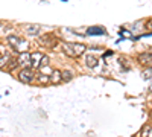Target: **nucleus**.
I'll return each mask as SVG.
<instances>
[{
    "instance_id": "nucleus-1",
    "label": "nucleus",
    "mask_w": 152,
    "mask_h": 137,
    "mask_svg": "<svg viewBox=\"0 0 152 137\" xmlns=\"http://www.w3.org/2000/svg\"><path fill=\"white\" fill-rule=\"evenodd\" d=\"M34 72L31 70V69H21L20 72H18V75H17V78H18V81H21V82H26V84H29V82H32L34 81Z\"/></svg>"
},
{
    "instance_id": "nucleus-2",
    "label": "nucleus",
    "mask_w": 152,
    "mask_h": 137,
    "mask_svg": "<svg viewBox=\"0 0 152 137\" xmlns=\"http://www.w3.org/2000/svg\"><path fill=\"white\" fill-rule=\"evenodd\" d=\"M17 61H18V66L21 69H29L31 67V53L29 52H21L17 56Z\"/></svg>"
},
{
    "instance_id": "nucleus-3",
    "label": "nucleus",
    "mask_w": 152,
    "mask_h": 137,
    "mask_svg": "<svg viewBox=\"0 0 152 137\" xmlns=\"http://www.w3.org/2000/svg\"><path fill=\"white\" fill-rule=\"evenodd\" d=\"M137 61L143 67H152V52H145L137 56Z\"/></svg>"
},
{
    "instance_id": "nucleus-4",
    "label": "nucleus",
    "mask_w": 152,
    "mask_h": 137,
    "mask_svg": "<svg viewBox=\"0 0 152 137\" xmlns=\"http://www.w3.org/2000/svg\"><path fill=\"white\" fill-rule=\"evenodd\" d=\"M43 56H44V55H43L41 52H32V53H31V67L40 69V67H41Z\"/></svg>"
},
{
    "instance_id": "nucleus-5",
    "label": "nucleus",
    "mask_w": 152,
    "mask_h": 137,
    "mask_svg": "<svg viewBox=\"0 0 152 137\" xmlns=\"http://www.w3.org/2000/svg\"><path fill=\"white\" fill-rule=\"evenodd\" d=\"M107 31L105 28L102 26H90V28H87V35H91V37H102L105 35Z\"/></svg>"
},
{
    "instance_id": "nucleus-6",
    "label": "nucleus",
    "mask_w": 152,
    "mask_h": 137,
    "mask_svg": "<svg viewBox=\"0 0 152 137\" xmlns=\"http://www.w3.org/2000/svg\"><path fill=\"white\" fill-rule=\"evenodd\" d=\"M97 64H99V58L96 55H93V53L85 55V66L88 69H94V67H97Z\"/></svg>"
},
{
    "instance_id": "nucleus-7",
    "label": "nucleus",
    "mask_w": 152,
    "mask_h": 137,
    "mask_svg": "<svg viewBox=\"0 0 152 137\" xmlns=\"http://www.w3.org/2000/svg\"><path fill=\"white\" fill-rule=\"evenodd\" d=\"M72 47H73V52H75L76 58L84 55L87 51V44H84V43H72Z\"/></svg>"
},
{
    "instance_id": "nucleus-8",
    "label": "nucleus",
    "mask_w": 152,
    "mask_h": 137,
    "mask_svg": "<svg viewBox=\"0 0 152 137\" xmlns=\"http://www.w3.org/2000/svg\"><path fill=\"white\" fill-rule=\"evenodd\" d=\"M61 51L69 58H76L75 52H73V47H72V43H61Z\"/></svg>"
},
{
    "instance_id": "nucleus-9",
    "label": "nucleus",
    "mask_w": 152,
    "mask_h": 137,
    "mask_svg": "<svg viewBox=\"0 0 152 137\" xmlns=\"http://www.w3.org/2000/svg\"><path fill=\"white\" fill-rule=\"evenodd\" d=\"M24 31H26V34H29L32 37H37L40 34V26L38 24H24Z\"/></svg>"
},
{
    "instance_id": "nucleus-10",
    "label": "nucleus",
    "mask_w": 152,
    "mask_h": 137,
    "mask_svg": "<svg viewBox=\"0 0 152 137\" xmlns=\"http://www.w3.org/2000/svg\"><path fill=\"white\" fill-rule=\"evenodd\" d=\"M49 81L52 82V84H59V82L62 81V78H61V70L53 69V72L50 73V76H49Z\"/></svg>"
},
{
    "instance_id": "nucleus-11",
    "label": "nucleus",
    "mask_w": 152,
    "mask_h": 137,
    "mask_svg": "<svg viewBox=\"0 0 152 137\" xmlns=\"http://www.w3.org/2000/svg\"><path fill=\"white\" fill-rule=\"evenodd\" d=\"M28 41L26 40H23V38H20V41H18V44L14 47V51L15 52H18V53H21V52H28Z\"/></svg>"
},
{
    "instance_id": "nucleus-12",
    "label": "nucleus",
    "mask_w": 152,
    "mask_h": 137,
    "mask_svg": "<svg viewBox=\"0 0 152 137\" xmlns=\"http://www.w3.org/2000/svg\"><path fill=\"white\" fill-rule=\"evenodd\" d=\"M61 78L64 82H69L73 79V72L70 69H64V70H61Z\"/></svg>"
},
{
    "instance_id": "nucleus-13",
    "label": "nucleus",
    "mask_w": 152,
    "mask_h": 137,
    "mask_svg": "<svg viewBox=\"0 0 152 137\" xmlns=\"http://www.w3.org/2000/svg\"><path fill=\"white\" fill-rule=\"evenodd\" d=\"M8 43H9V46L12 47V51H14V47L18 44V41H20V37L18 35H8Z\"/></svg>"
},
{
    "instance_id": "nucleus-14",
    "label": "nucleus",
    "mask_w": 152,
    "mask_h": 137,
    "mask_svg": "<svg viewBox=\"0 0 152 137\" xmlns=\"http://www.w3.org/2000/svg\"><path fill=\"white\" fill-rule=\"evenodd\" d=\"M140 136L142 137H152V127L151 125H145L140 131Z\"/></svg>"
},
{
    "instance_id": "nucleus-15",
    "label": "nucleus",
    "mask_w": 152,
    "mask_h": 137,
    "mask_svg": "<svg viewBox=\"0 0 152 137\" xmlns=\"http://www.w3.org/2000/svg\"><path fill=\"white\" fill-rule=\"evenodd\" d=\"M17 66H18V61H17V56H15L12 61H9V64H8L6 67H8V70H14Z\"/></svg>"
},
{
    "instance_id": "nucleus-16",
    "label": "nucleus",
    "mask_w": 152,
    "mask_h": 137,
    "mask_svg": "<svg viewBox=\"0 0 152 137\" xmlns=\"http://www.w3.org/2000/svg\"><path fill=\"white\" fill-rule=\"evenodd\" d=\"M142 78H143V79H146V81H148V79H151V78H152V69H146V70L142 73Z\"/></svg>"
},
{
    "instance_id": "nucleus-17",
    "label": "nucleus",
    "mask_w": 152,
    "mask_h": 137,
    "mask_svg": "<svg viewBox=\"0 0 152 137\" xmlns=\"http://www.w3.org/2000/svg\"><path fill=\"white\" fill-rule=\"evenodd\" d=\"M9 53H5L3 56H0V67H5L6 66V61H9Z\"/></svg>"
},
{
    "instance_id": "nucleus-18",
    "label": "nucleus",
    "mask_w": 152,
    "mask_h": 137,
    "mask_svg": "<svg viewBox=\"0 0 152 137\" xmlns=\"http://www.w3.org/2000/svg\"><path fill=\"white\" fill-rule=\"evenodd\" d=\"M53 72V69H50V67H47V66H44V67H40V73H43V75H47V76H50V73Z\"/></svg>"
},
{
    "instance_id": "nucleus-19",
    "label": "nucleus",
    "mask_w": 152,
    "mask_h": 137,
    "mask_svg": "<svg viewBox=\"0 0 152 137\" xmlns=\"http://www.w3.org/2000/svg\"><path fill=\"white\" fill-rule=\"evenodd\" d=\"M37 79L40 81V82H43V84H46V82L49 81V76H47V75H43V73H40V75L37 76Z\"/></svg>"
},
{
    "instance_id": "nucleus-20",
    "label": "nucleus",
    "mask_w": 152,
    "mask_h": 137,
    "mask_svg": "<svg viewBox=\"0 0 152 137\" xmlns=\"http://www.w3.org/2000/svg\"><path fill=\"white\" fill-rule=\"evenodd\" d=\"M47 63H49V56H43V61H41V67H44V66H47Z\"/></svg>"
},
{
    "instance_id": "nucleus-21",
    "label": "nucleus",
    "mask_w": 152,
    "mask_h": 137,
    "mask_svg": "<svg viewBox=\"0 0 152 137\" xmlns=\"http://www.w3.org/2000/svg\"><path fill=\"white\" fill-rule=\"evenodd\" d=\"M145 26H146V29H149V31H152V18L146 21V24H145Z\"/></svg>"
},
{
    "instance_id": "nucleus-22",
    "label": "nucleus",
    "mask_w": 152,
    "mask_h": 137,
    "mask_svg": "<svg viewBox=\"0 0 152 137\" xmlns=\"http://www.w3.org/2000/svg\"><path fill=\"white\" fill-rule=\"evenodd\" d=\"M113 53H114L113 51H110V52H105V53H104V58H108V56H111Z\"/></svg>"
},
{
    "instance_id": "nucleus-23",
    "label": "nucleus",
    "mask_w": 152,
    "mask_h": 137,
    "mask_svg": "<svg viewBox=\"0 0 152 137\" xmlns=\"http://www.w3.org/2000/svg\"><path fill=\"white\" fill-rule=\"evenodd\" d=\"M0 28H2V21H0Z\"/></svg>"
},
{
    "instance_id": "nucleus-24",
    "label": "nucleus",
    "mask_w": 152,
    "mask_h": 137,
    "mask_svg": "<svg viewBox=\"0 0 152 137\" xmlns=\"http://www.w3.org/2000/svg\"><path fill=\"white\" fill-rule=\"evenodd\" d=\"M151 90H152V85H151Z\"/></svg>"
}]
</instances>
